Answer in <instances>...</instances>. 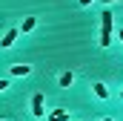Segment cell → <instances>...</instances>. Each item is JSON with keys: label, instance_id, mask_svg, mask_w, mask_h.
Wrapping results in <instances>:
<instances>
[{"label": "cell", "instance_id": "5", "mask_svg": "<svg viewBox=\"0 0 123 121\" xmlns=\"http://www.w3.org/2000/svg\"><path fill=\"white\" fill-rule=\"evenodd\" d=\"M31 66H26V63H14L12 66V75H17V78H23V75H29Z\"/></svg>", "mask_w": 123, "mask_h": 121}, {"label": "cell", "instance_id": "4", "mask_svg": "<svg viewBox=\"0 0 123 121\" xmlns=\"http://www.w3.org/2000/svg\"><path fill=\"white\" fill-rule=\"evenodd\" d=\"M14 40H17V26H12V29L3 35V43H0V46H3V49H9V46H12Z\"/></svg>", "mask_w": 123, "mask_h": 121}, {"label": "cell", "instance_id": "13", "mask_svg": "<svg viewBox=\"0 0 123 121\" xmlns=\"http://www.w3.org/2000/svg\"><path fill=\"white\" fill-rule=\"evenodd\" d=\"M120 98H123V90H120Z\"/></svg>", "mask_w": 123, "mask_h": 121}, {"label": "cell", "instance_id": "10", "mask_svg": "<svg viewBox=\"0 0 123 121\" xmlns=\"http://www.w3.org/2000/svg\"><path fill=\"white\" fill-rule=\"evenodd\" d=\"M100 3H106V6H109V3H115V0H100Z\"/></svg>", "mask_w": 123, "mask_h": 121}, {"label": "cell", "instance_id": "9", "mask_svg": "<svg viewBox=\"0 0 123 121\" xmlns=\"http://www.w3.org/2000/svg\"><path fill=\"white\" fill-rule=\"evenodd\" d=\"M77 3H80V6H89V3H94V0H77Z\"/></svg>", "mask_w": 123, "mask_h": 121}, {"label": "cell", "instance_id": "1", "mask_svg": "<svg viewBox=\"0 0 123 121\" xmlns=\"http://www.w3.org/2000/svg\"><path fill=\"white\" fill-rule=\"evenodd\" d=\"M109 40H112V12L106 9L100 15V46H109Z\"/></svg>", "mask_w": 123, "mask_h": 121}, {"label": "cell", "instance_id": "6", "mask_svg": "<svg viewBox=\"0 0 123 121\" xmlns=\"http://www.w3.org/2000/svg\"><path fill=\"white\" fill-rule=\"evenodd\" d=\"M49 121H69V113H66L63 107H57V110H55V113L49 115Z\"/></svg>", "mask_w": 123, "mask_h": 121}, {"label": "cell", "instance_id": "12", "mask_svg": "<svg viewBox=\"0 0 123 121\" xmlns=\"http://www.w3.org/2000/svg\"><path fill=\"white\" fill-rule=\"evenodd\" d=\"M117 35H120V40H123V29H120V32H117Z\"/></svg>", "mask_w": 123, "mask_h": 121}, {"label": "cell", "instance_id": "8", "mask_svg": "<svg viewBox=\"0 0 123 121\" xmlns=\"http://www.w3.org/2000/svg\"><path fill=\"white\" fill-rule=\"evenodd\" d=\"M72 81H74V75H72V72L66 69V72L60 75V87H72Z\"/></svg>", "mask_w": 123, "mask_h": 121}, {"label": "cell", "instance_id": "11", "mask_svg": "<svg viewBox=\"0 0 123 121\" xmlns=\"http://www.w3.org/2000/svg\"><path fill=\"white\" fill-rule=\"evenodd\" d=\"M100 121H115V118H112V115H109V118H100Z\"/></svg>", "mask_w": 123, "mask_h": 121}, {"label": "cell", "instance_id": "2", "mask_svg": "<svg viewBox=\"0 0 123 121\" xmlns=\"http://www.w3.org/2000/svg\"><path fill=\"white\" fill-rule=\"evenodd\" d=\"M31 115H37V118L43 115V95H40V92L31 95Z\"/></svg>", "mask_w": 123, "mask_h": 121}, {"label": "cell", "instance_id": "3", "mask_svg": "<svg viewBox=\"0 0 123 121\" xmlns=\"http://www.w3.org/2000/svg\"><path fill=\"white\" fill-rule=\"evenodd\" d=\"M92 92L100 98V101H106V98H109V90H106V84H103V81H94V84H92Z\"/></svg>", "mask_w": 123, "mask_h": 121}, {"label": "cell", "instance_id": "7", "mask_svg": "<svg viewBox=\"0 0 123 121\" xmlns=\"http://www.w3.org/2000/svg\"><path fill=\"white\" fill-rule=\"evenodd\" d=\"M34 26H37V17H26V20L20 23V32H31Z\"/></svg>", "mask_w": 123, "mask_h": 121}]
</instances>
